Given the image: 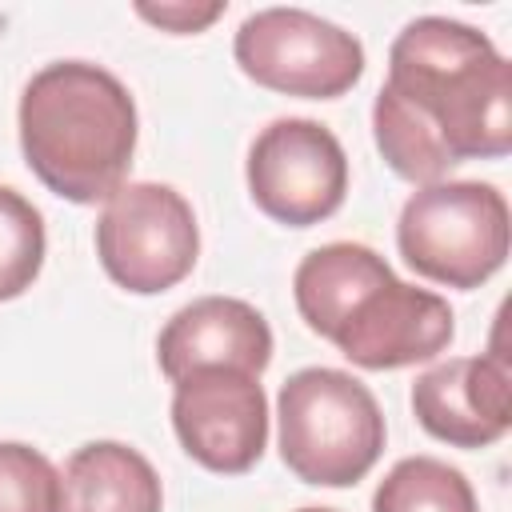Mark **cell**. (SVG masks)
I'll return each instance as SVG.
<instances>
[{
  "label": "cell",
  "instance_id": "cell-2",
  "mask_svg": "<svg viewBox=\"0 0 512 512\" xmlns=\"http://www.w3.org/2000/svg\"><path fill=\"white\" fill-rule=\"evenodd\" d=\"M28 172L68 204H104L136 156L140 116L128 84L92 60H52L20 92Z\"/></svg>",
  "mask_w": 512,
  "mask_h": 512
},
{
  "label": "cell",
  "instance_id": "cell-14",
  "mask_svg": "<svg viewBox=\"0 0 512 512\" xmlns=\"http://www.w3.org/2000/svg\"><path fill=\"white\" fill-rule=\"evenodd\" d=\"M372 512H480L472 480L440 456H404L372 492Z\"/></svg>",
  "mask_w": 512,
  "mask_h": 512
},
{
  "label": "cell",
  "instance_id": "cell-6",
  "mask_svg": "<svg viewBox=\"0 0 512 512\" xmlns=\"http://www.w3.org/2000/svg\"><path fill=\"white\" fill-rule=\"evenodd\" d=\"M236 68L284 96L336 100L364 76V44L356 32L308 12V8H256L232 36Z\"/></svg>",
  "mask_w": 512,
  "mask_h": 512
},
{
  "label": "cell",
  "instance_id": "cell-16",
  "mask_svg": "<svg viewBox=\"0 0 512 512\" xmlns=\"http://www.w3.org/2000/svg\"><path fill=\"white\" fill-rule=\"evenodd\" d=\"M0 512H60V472L40 448L0 440Z\"/></svg>",
  "mask_w": 512,
  "mask_h": 512
},
{
  "label": "cell",
  "instance_id": "cell-7",
  "mask_svg": "<svg viewBox=\"0 0 512 512\" xmlns=\"http://www.w3.org/2000/svg\"><path fill=\"white\" fill-rule=\"evenodd\" d=\"M244 180L252 204L268 220L284 228H312L344 208L348 156L328 124L280 116L248 144Z\"/></svg>",
  "mask_w": 512,
  "mask_h": 512
},
{
  "label": "cell",
  "instance_id": "cell-3",
  "mask_svg": "<svg viewBox=\"0 0 512 512\" xmlns=\"http://www.w3.org/2000/svg\"><path fill=\"white\" fill-rule=\"evenodd\" d=\"M388 440L384 412L364 380L344 368H300L276 396V444L284 468L316 488L364 480Z\"/></svg>",
  "mask_w": 512,
  "mask_h": 512
},
{
  "label": "cell",
  "instance_id": "cell-12",
  "mask_svg": "<svg viewBox=\"0 0 512 512\" xmlns=\"http://www.w3.org/2000/svg\"><path fill=\"white\" fill-rule=\"evenodd\" d=\"M60 512H164V484L140 448L88 440L60 472Z\"/></svg>",
  "mask_w": 512,
  "mask_h": 512
},
{
  "label": "cell",
  "instance_id": "cell-11",
  "mask_svg": "<svg viewBox=\"0 0 512 512\" xmlns=\"http://www.w3.org/2000/svg\"><path fill=\"white\" fill-rule=\"evenodd\" d=\"M272 328L264 312L240 296H196L176 308L156 336V364L176 384L200 368H236L264 376L272 364Z\"/></svg>",
  "mask_w": 512,
  "mask_h": 512
},
{
  "label": "cell",
  "instance_id": "cell-10",
  "mask_svg": "<svg viewBox=\"0 0 512 512\" xmlns=\"http://www.w3.org/2000/svg\"><path fill=\"white\" fill-rule=\"evenodd\" d=\"M512 372L500 340L480 356H452L432 364L412 384L416 424L452 448H488L512 428Z\"/></svg>",
  "mask_w": 512,
  "mask_h": 512
},
{
  "label": "cell",
  "instance_id": "cell-9",
  "mask_svg": "<svg viewBox=\"0 0 512 512\" xmlns=\"http://www.w3.org/2000/svg\"><path fill=\"white\" fill-rule=\"evenodd\" d=\"M172 432L216 476H244L268 448V396L260 376L200 368L172 384Z\"/></svg>",
  "mask_w": 512,
  "mask_h": 512
},
{
  "label": "cell",
  "instance_id": "cell-18",
  "mask_svg": "<svg viewBox=\"0 0 512 512\" xmlns=\"http://www.w3.org/2000/svg\"><path fill=\"white\" fill-rule=\"evenodd\" d=\"M296 512H336V508H296Z\"/></svg>",
  "mask_w": 512,
  "mask_h": 512
},
{
  "label": "cell",
  "instance_id": "cell-15",
  "mask_svg": "<svg viewBox=\"0 0 512 512\" xmlns=\"http://www.w3.org/2000/svg\"><path fill=\"white\" fill-rule=\"evenodd\" d=\"M44 252L48 236L40 208L24 192L0 184V304L24 296L36 284Z\"/></svg>",
  "mask_w": 512,
  "mask_h": 512
},
{
  "label": "cell",
  "instance_id": "cell-8",
  "mask_svg": "<svg viewBox=\"0 0 512 512\" xmlns=\"http://www.w3.org/2000/svg\"><path fill=\"white\" fill-rule=\"evenodd\" d=\"M456 336L448 300L400 280L392 268L372 276L340 312L328 344L364 372H396L440 356Z\"/></svg>",
  "mask_w": 512,
  "mask_h": 512
},
{
  "label": "cell",
  "instance_id": "cell-13",
  "mask_svg": "<svg viewBox=\"0 0 512 512\" xmlns=\"http://www.w3.org/2000/svg\"><path fill=\"white\" fill-rule=\"evenodd\" d=\"M384 268L388 260L376 248L356 244V240H332V244L312 248L292 272V300H296L300 320L316 336L328 340L348 300Z\"/></svg>",
  "mask_w": 512,
  "mask_h": 512
},
{
  "label": "cell",
  "instance_id": "cell-17",
  "mask_svg": "<svg viewBox=\"0 0 512 512\" xmlns=\"http://www.w3.org/2000/svg\"><path fill=\"white\" fill-rule=\"evenodd\" d=\"M132 12L140 20H148L152 28L160 32H172V36H196L204 28H212L224 12H228V0H136Z\"/></svg>",
  "mask_w": 512,
  "mask_h": 512
},
{
  "label": "cell",
  "instance_id": "cell-4",
  "mask_svg": "<svg viewBox=\"0 0 512 512\" xmlns=\"http://www.w3.org/2000/svg\"><path fill=\"white\" fill-rule=\"evenodd\" d=\"M512 244V212L496 184L436 180L416 188L396 220L404 264L444 288L472 292L492 280Z\"/></svg>",
  "mask_w": 512,
  "mask_h": 512
},
{
  "label": "cell",
  "instance_id": "cell-5",
  "mask_svg": "<svg viewBox=\"0 0 512 512\" xmlns=\"http://www.w3.org/2000/svg\"><path fill=\"white\" fill-rule=\"evenodd\" d=\"M96 256L116 288L160 296L188 280L200 260L196 212L172 184L128 180L96 216Z\"/></svg>",
  "mask_w": 512,
  "mask_h": 512
},
{
  "label": "cell",
  "instance_id": "cell-1",
  "mask_svg": "<svg viewBox=\"0 0 512 512\" xmlns=\"http://www.w3.org/2000/svg\"><path fill=\"white\" fill-rule=\"evenodd\" d=\"M380 92L416 120L452 164L512 152V64L488 32L464 20H408L388 48V80Z\"/></svg>",
  "mask_w": 512,
  "mask_h": 512
}]
</instances>
